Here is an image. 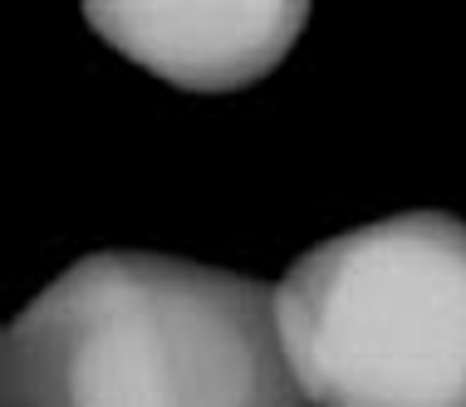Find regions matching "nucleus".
<instances>
[{
    "mask_svg": "<svg viewBox=\"0 0 466 407\" xmlns=\"http://www.w3.org/2000/svg\"><path fill=\"white\" fill-rule=\"evenodd\" d=\"M84 20L98 40L147 74L221 94L256 84L295 49L309 20L305 0H89Z\"/></svg>",
    "mask_w": 466,
    "mask_h": 407,
    "instance_id": "obj_3",
    "label": "nucleus"
},
{
    "mask_svg": "<svg viewBox=\"0 0 466 407\" xmlns=\"http://www.w3.org/2000/svg\"><path fill=\"white\" fill-rule=\"evenodd\" d=\"M0 407H309L275 285L157 250H94L0 334Z\"/></svg>",
    "mask_w": 466,
    "mask_h": 407,
    "instance_id": "obj_1",
    "label": "nucleus"
},
{
    "mask_svg": "<svg viewBox=\"0 0 466 407\" xmlns=\"http://www.w3.org/2000/svg\"><path fill=\"white\" fill-rule=\"evenodd\" d=\"M309 407H466V221L398 211L309 246L275 280Z\"/></svg>",
    "mask_w": 466,
    "mask_h": 407,
    "instance_id": "obj_2",
    "label": "nucleus"
}]
</instances>
